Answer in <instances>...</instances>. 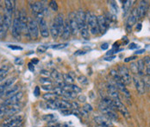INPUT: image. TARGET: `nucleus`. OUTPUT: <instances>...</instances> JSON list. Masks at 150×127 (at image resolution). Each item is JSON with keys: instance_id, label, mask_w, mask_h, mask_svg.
Instances as JSON below:
<instances>
[{"instance_id": "obj_1", "label": "nucleus", "mask_w": 150, "mask_h": 127, "mask_svg": "<svg viewBox=\"0 0 150 127\" xmlns=\"http://www.w3.org/2000/svg\"><path fill=\"white\" fill-rule=\"evenodd\" d=\"M76 20L78 23L79 31L80 33L81 36L86 39H90V31L86 23V12L82 10H79L76 12Z\"/></svg>"}, {"instance_id": "obj_2", "label": "nucleus", "mask_w": 150, "mask_h": 127, "mask_svg": "<svg viewBox=\"0 0 150 127\" xmlns=\"http://www.w3.org/2000/svg\"><path fill=\"white\" fill-rule=\"evenodd\" d=\"M86 23L89 29V31L92 35H98L99 33L98 24V16L92 12H86Z\"/></svg>"}, {"instance_id": "obj_3", "label": "nucleus", "mask_w": 150, "mask_h": 127, "mask_svg": "<svg viewBox=\"0 0 150 127\" xmlns=\"http://www.w3.org/2000/svg\"><path fill=\"white\" fill-rule=\"evenodd\" d=\"M20 24H21V29H22V34L28 39H30V31H29V17L27 16L26 12L24 11H21L18 14Z\"/></svg>"}, {"instance_id": "obj_4", "label": "nucleus", "mask_w": 150, "mask_h": 127, "mask_svg": "<svg viewBox=\"0 0 150 127\" xmlns=\"http://www.w3.org/2000/svg\"><path fill=\"white\" fill-rule=\"evenodd\" d=\"M23 117L21 115H13L6 118L2 124V127H19L22 126Z\"/></svg>"}, {"instance_id": "obj_5", "label": "nucleus", "mask_w": 150, "mask_h": 127, "mask_svg": "<svg viewBox=\"0 0 150 127\" xmlns=\"http://www.w3.org/2000/svg\"><path fill=\"white\" fill-rule=\"evenodd\" d=\"M99 110L104 114V116L106 117L107 118H109L110 121H117L118 120V115L117 114L116 111L110 108L105 104L101 103L99 105Z\"/></svg>"}, {"instance_id": "obj_6", "label": "nucleus", "mask_w": 150, "mask_h": 127, "mask_svg": "<svg viewBox=\"0 0 150 127\" xmlns=\"http://www.w3.org/2000/svg\"><path fill=\"white\" fill-rule=\"evenodd\" d=\"M120 79L124 85H129L131 80H132V76L130 74V72L129 70V68L125 66H119L118 67V70H117Z\"/></svg>"}, {"instance_id": "obj_7", "label": "nucleus", "mask_w": 150, "mask_h": 127, "mask_svg": "<svg viewBox=\"0 0 150 127\" xmlns=\"http://www.w3.org/2000/svg\"><path fill=\"white\" fill-rule=\"evenodd\" d=\"M29 31H30V38L36 39L39 36L40 34V30H39V25L37 23V21L33 19V18H29Z\"/></svg>"}, {"instance_id": "obj_8", "label": "nucleus", "mask_w": 150, "mask_h": 127, "mask_svg": "<svg viewBox=\"0 0 150 127\" xmlns=\"http://www.w3.org/2000/svg\"><path fill=\"white\" fill-rule=\"evenodd\" d=\"M37 23L39 25V30L41 35L44 38H47L50 35L49 29L47 27V23L43 16H37Z\"/></svg>"}, {"instance_id": "obj_9", "label": "nucleus", "mask_w": 150, "mask_h": 127, "mask_svg": "<svg viewBox=\"0 0 150 127\" xmlns=\"http://www.w3.org/2000/svg\"><path fill=\"white\" fill-rule=\"evenodd\" d=\"M32 12L37 16H43L45 13V7L41 2H32L30 4Z\"/></svg>"}, {"instance_id": "obj_10", "label": "nucleus", "mask_w": 150, "mask_h": 127, "mask_svg": "<svg viewBox=\"0 0 150 127\" xmlns=\"http://www.w3.org/2000/svg\"><path fill=\"white\" fill-rule=\"evenodd\" d=\"M23 95V93L22 91H18L14 95L7 98L1 105L2 106H12V105L18 104L20 102V100L22 99Z\"/></svg>"}, {"instance_id": "obj_11", "label": "nucleus", "mask_w": 150, "mask_h": 127, "mask_svg": "<svg viewBox=\"0 0 150 127\" xmlns=\"http://www.w3.org/2000/svg\"><path fill=\"white\" fill-rule=\"evenodd\" d=\"M138 18V13H137V8H135L132 10V11L130 12L129 16L128 17L127 20V24H126V30L128 32H131L132 27L135 25L137 22Z\"/></svg>"}, {"instance_id": "obj_12", "label": "nucleus", "mask_w": 150, "mask_h": 127, "mask_svg": "<svg viewBox=\"0 0 150 127\" xmlns=\"http://www.w3.org/2000/svg\"><path fill=\"white\" fill-rule=\"evenodd\" d=\"M12 35L16 40H20L22 36V29H21V24L19 21L18 16H16L12 23Z\"/></svg>"}, {"instance_id": "obj_13", "label": "nucleus", "mask_w": 150, "mask_h": 127, "mask_svg": "<svg viewBox=\"0 0 150 127\" xmlns=\"http://www.w3.org/2000/svg\"><path fill=\"white\" fill-rule=\"evenodd\" d=\"M114 101H115V104H116V109L119 111L127 120H129L131 118V117H130V113H129V110L127 109V107L122 103L120 99H117V100H114Z\"/></svg>"}, {"instance_id": "obj_14", "label": "nucleus", "mask_w": 150, "mask_h": 127, "mask_svg": "<svg viewBox=\"0 0 150 127\" xmlns=\"http://www.w3.org/2000/svg\"><path fill=\"white\" fill-rule=\"evenodd\" d=\"M68 23L69 26L72 31V35H77L79 32V27H78V23L76 20V13L75 12H71L68 15Z\"/></svg>"}, {"instance_id": "obj_15", "label": "nucleus", "mask_w": 150, "mask_h": 127, "mask_svg": "<svg viewBox=\"0 0 150 127\" xmlns=\"http://www.w3.org/2000/svg\"><path fill=\"white\" fill-rule=\"evenodd\" d=\"M132 79H133V82L135 84V89L137 90V92L140 94H143L145 93V87H146L144 80L142 79L140 76H137V75H134Z\"/></svg>"}, {"instance_id": "obj_16", "label": "nucleus", "mask_w": 150, "mask_h": 127, "mask_svg": "<svg viewBox=\"0 0 150 127\" xmlns=\"http://www.w3.org/2000/svg\"><path fill=\"white\" fill-rule=\"evenodd\" d=\"M4 14H3V21H4V24L5 29L8 31V29L10 28V26L12 24V15L14 11H6L4 10Z\"/></svg>"}, {"instance_id": "obj_17", "label": "nucleus", "mask_w": 150, "mask_h": 127, "mask_svg": "<svg viewBox=\"0 0 150 127\" xmlns=\"http://www.w3.org/2000/svg\"><path fill=\"white\" fill-rule=\"evenodd\" d=\"M94 121L102 127H111L112 126V121H110L109 118H107L105 116H96L94 118Z\"/></svg>"}, {"instance_id": "obj_18", "label": "nucleus", "mask_w": 150, "mask_h": 127, "mask_svg": "<svg viewBox=\"0 0 150 127\" xmlns=\"http://www.w3.org/2000/svg\"><path fill=\"white\" fill-rule=\"evenodd\" d=\"M149 8V4L147 1H141L138 7H137V13H138V18L142 19L143 18L148 11Z\"/></svg>"}, {"instance_id": "obj_19", "label": "nucleus", "mask_w": 150, "mask_h": 127, "mask_svg": "<svg viewBox=\"0 0 150 127\" xmlns=\"http://www.w3.org/2000/svg\"><path fill=\"white\" fill-rule=\"evenodd\" d=\"M107 89H108V94L110 97V99L117 100V99H120L119 98V94L117 91V88L116 87V85H112V84H109L107 86Z\"/></svg>"}, {"instance_id": "obj_20", "label": "nucleus", "mask_w": 150, "mask_h": 127, "mask_svg": "<svg viewBox=\"0 0 150 127\" xmlns=\"http://www.w3.org/2000/svg\"><path fill=\"white\" fill-rule=\"evenodd\" d=\"M16 80V77H11L8 79L3 80L2 82H0V91L4 92L7 88H9L10 87H11L14 82Z\"/></svg>"}, {"instance_id": "obj_21", "label": "nucleus", "mask_w": 150, "mask_h": 127, "mask_svg": "<svg viewBox=\"0 0 150 127\" xmlns=\"http://www.w3.org/2000/svg\"><path fill=\"white\" fill-rule=\"evenodd\" d=\"M98 24L99 32L102 34H105L107 31V28H108V23L105 20V16H98Z\"/></svg>"}, {"instance_id": "obj_22", "label": "nucleus", "mask_w": 150, "mask_h": 127, "mask_svg": "<svg viewBox=\"0 0 150 127\" xmlns=\"http://www.w3.org/2000/svg\"><path fill=\"white\" fill-rule=\"evenodd\" d=\"M53 23L57 26V28H58L59 31H60V35H61L62 30H63V27H64V23H65V20H64V17H63V14H61V13H60V14H58L57 16L54 17Z\"/></svg>"}, {"instance_id": "obj_23", "label": "nucleus", "mask_w": 150, "mask_h": 127, "mask_svg": "<svg viewBox=\"0 0 150 127\" xmlns=\"http://www.w3.org/2000/svg\"><path fill=\"white\" fill-rule=\"evenodd\" d=\"M72 35V31H71V29H70V26H69L68 20H65L64 27H63L62 33H61L62 39L67 40V39H68V38L70 37V35Z\"/></svg>"}, {"instance_id": "obj_24", "label": "nucleus", "mask_w": 150, "mask_h": 127, "mask_svg": "<svg viewBox=\"0 0 150 127\" xmlns=\"http://www.w3.org/2000/svg\"><path fill=\"white\" fill-rule=\"evenodd\" d=\"M51 77L54 79V80L57 83V85L60 87V85H62L64 83V80H63V76L62 74L59 73L57 70L54 69L51 73Z\"/></svg>"}, {"instance_id": "obj_25", "label": "nucleus", "mask_w": 150, "mask_h": 127, "mask_svg": "<svg viewBox=\"0 0 150 127\" xmlns=\"http://www.w3.org/2000/svg\"><path fill=\"white\" fill-rule=\"evenodd\" d=\"M18 90H19V85H14L13 87L11 86L4 92V96L3 97H6V99H7V98H9V97L14 95L15 94H16L18 92Z\"/></svg>"}, {"instance_id": "obj_26", "label": "nucleus", "mask_w": 150, "mask_h": 127, "mask_svg": "<svg viewBox=\"0 0 150 127\" xmlns=\"http://www.w3.org/2000/svg\"><path fill=\"white\" fill-rule=\"evenodd\" d=\"M116 87H117V88L118 90H120L121 92L123 94V95L125 96V97H127V98H130V97H131L129 91L127 89V87H125V85H124L122 81H117V82H116Z\"/></svg>"}, {"instance_id": "obj_27", "label": "nucleus", "mask_w": 150, "mask_h": 127, "mask_svg": "<svg viewBox=\"0 0 150 127\" xmlns=\"http://www.w3.org/2000/svg\"><path fill=\"white\" fill-rule=\"evenodd\" d=\"M137 71H138V75L143 76L145 74V63L143 59H139L137 62Z\"/></svg>"}, {"instance_id": "obj_28", "label": "nucleus", "mask_w": 150, "mask_h": 127, "mask_svg": "<svg viewBox=\"0 0 150 127\" xmlns=\"http://www.w3.org/2000/svg\"><path fill=\"white\" fill-rule=\"evenodd\" d=\"M42 98L47 100V102H49V101H54V100H58V99H59V96L57 95V94H55L54 92L52 93V92H47V93H46L44 94L43 95H42Z\"/></svg>"}, {"instance_id": "obj_29", "label": "nucleus", "mask_w": 150, "mask_h": 127, "mask_svg": "<svg viewBox=\"0 0 150 127\" xmlns=\"http://www.w3.org/2000/svg\"><path fill=\"white\" fill-rule=\"evenodd\" d=\"M9 70H10V67L8 65H3L0 67V82L4 80L6 75L9 73Z\"/></svg>"}, {"instance_id": "obj_30", "label": "nucleus", "mask_w": 150, "mask_h": 127, "mask_svg": "<svg viewBox=\"0 0 150 127\" xmlns=\"http://www.w3.org/2000/svg\"><path fill=\"white\" fill-rule=\"evenodd\" d=\"M49 33H50L51 36L54 39H57L58 36L60 35V31H59V29L57 28V26L54 23L51 24V27H50V30H49Z\"/></svg>"}, {"instance_id": "obj_31", "label": "nucleus", "mask_w": 150, "mask_h": 127, "mask_svg": "<svg viewBox=\"0 0 150 127\" xmlns=\"http://www.w3.org/2000/svg\"><path fill=\"white\" fill-rule=\"evenodd\" d=\"M7 34V30L4 27V21H3V15L0 14V39H3L5 37Z\"/></svg>"}, {"instance_id": "obj_32", "label": "nucleus", "mask_w": 150, "mask_h": 127, "mask_svg": "<svg viewBox=\"0 0 150 127\" xmlns=\"http://www.w3.org/2000/svg\"><path fill=\"white\" fill-rule=\"evenodd\" d=\"M14 8H15V1H11V0L4 1V10L14 11Z\"/></svg>"}, {"instance_id": "obj_33", "label": "nucleus", "mask_w": 150, "mask_h": 127, "mask_svg": "<svg viewBox=\"0 0 150 127\" xmlns=\"http://www.w3.org/2000/svg\"><path fill=\"white\" fill-rule=\"evenodd\" d=\"M133 4V1H130V0H127V1H123V4H122V9H123V13L124 15H126L129 11L130 10V7Z\"/></svg>"}, {"instance_id": "obj_34", "label": "nucleus", "mask_w": 150, "mask_h": 127, "mask_svg": "<svg viewBox=\"0 0 150 127\" xmlns=\"http://www.w3.org/2000/svg\"><path fill=\"white\" fill-rule=\"evenodd\" d=\"M144 63H145V71H146V75L150 76V56H145L143 58Z\"/></svg>"}, {"instance_id": "obj_35", "label": "nucleus", "mask_w": 150, "mask_h": 127, "mask_svg": "<svg viewBox=\"0 0 150 127\" xmlns=\"http://www.w3.org/2000/svg\"><path fill=\"white\" fill-rule=\"evenodd\" d=\"M62 76H63V80H64V82L66 84H68V85L74 84V78L69 74H63Z\"/></svg>"}, {"instance_id": "obj_36", "label": "nucleus", "mask_w": 150, "mask_h": 127, "mask_svg": "<svg viewBox=\"0 0 150 127\" xmlns=\"http://www.w3.org/2000/svg\"><path fill=\"white\" fill-rule=\"evenodd\" d=\"M8 106H0V120L4 118H7Z\"/></svg>"}, {"instance_id": "obj_37", "label": "nucleus", "mask_w": 150, "mask_h": 127, "mask_svg": "<svg viewBox=\"0 0 150 127\" xmlns=\"http://www.w3.org/2000/svg\"><path fill=\"white\" fill-rule=\"evenodd\" d=\"M110 76L113 78V79L115 80V82H117V81H122L120 79V76H119V74H118V72H117V70H115V69H112V70H110Z\"/></svg>"}, {"instance_id": "obj_38", "label": "nucleus", "mask_w": 150, "mask_h": 127, "mask_svg": "<svg viewBox=\"0 0 150 127\" xmlns=\"http://www.w3.org/2000/svg\"><path fill=\"white\" fill-rule=\"evenodd\" d=\"M42 118L46 122H51L55 119V116L54 114H45L42 117Z\"/></svg>"}, {"instance_id": "obj_39", "label": "nucleus", "mask_w": 150, "mask_h": 127, "mask_svg": "<svg viewBox=\"0 0 150 127\" xmlns=\"http://www.w3.org/2000/svg\"><path fill=\"white\" fill-rule=\"evenodd\" d=\"M47 48H48V46L46 45V44L40 45V46H38L37 48H36V52L39 53V54H43V53H45L46 51L47 50Z\"/></svg>"}, {"instance_id": "obj_40", "label": "nucleus", "mask_w": 150, "mask_h": 127, "mask_svg": "<svg viewBox=\"0 0 150 127\" xmlns=\"http://www.w3.org/2000/svg\"><path fill=\"white\" fill-rule=\"evenodd\" d=\"M78 80H79V82L81 83L82 85H86V84H88V82H89L87 78H86V76H84V75L79 76V77H78Z\"/></svg>"}, {"instance_id": "obj_41", "label": "nucleus", "mask_w": 150, "mask_h": 127, "mask_svg": "<svg viewBox=\"0 0 150 127\" xmlns=\"http://www.w3.org/2000/svg\"><path fill=\"white\" fill-rule=\"evenodd\" d=\"M49 7L54 11H58V4L55 1H50L49 2Z\"/></svg>"}, {"instance_id": "obj_42", "label": "nucleus", "mask_w": 150, "mask_h": 127, "mask_svg": "<svg viewBox=\"0 0 150 127\" xmlns=\"http://www.w3.org/2000/svg\"><path fill=\"white\" fill-rule=\"evenodd\" d=\"M67 45H68L67 43H59V44H54V45H53L52 48H54V49H62V48H66Z\"/></svg>"}, {"instance_id": "obj_43", "label": "nucleus", "mask_w": 150, "mask_h": 127, "mask_svg": "<svg viewBox=\"0 0 150 127\" xmlns=\"http://www.w3.org/2000/svg\"><path fill=\"white\" fill-rule=\"evenodd\" d=\"M40 82H41L42 85H52L51 79H49L48 78H46V77L41 78V79H40Z\"/></svg>"}, {"instance_id": "obj_44", "label": "nucleus", "mask_w": 150, "mask_h": 127, "mask_svg": "<svg viewBox=\"0 0 150 127\" xmlns=\"http://www.w3.org/2000/svg\"><path fill=\"white\" fill-rule=\"evenodd\" d=\"M42 88L45 91H51V90H54V87H53L52 85H42Z\"/></svg>"}, {"instance_id": "obj_45", "label": "nucleus", "mask_w": 150, "mask_h": 127, "mask_svg": "<svg viewBox=\"0 0 150 127\" xmlns=\"http://www.w3.org/2000/svg\"><path fill=\"white\" fill-rule=\"evenodd\" d=\"M130 71L134 74H136L138 73L137 71V64L135 63H131V66H130Z\"/></svg>"}, {"instance_id": "obj_46", "label": "nucleus", "mask_w": 150, "mask_h": 127, "mask_svg": "<svg viewBox=\"0 0 150 127\" xmlns=\"http://www.w3.org/2000/svg\"><path fill=\"white\" fill-rule=\"evenodd\" d=\"M84 110H86V111H92V108H91V105H89V104H86L85 106H84V108H83Z\"/></svg>"}, {"instance_id": "obj_47", "label": "nucleus", "mask_w": 150, "mask_h": 127, "mask_svg": "<svg viewBox=\"0 0 150 127\" xmlns=\"http://www.w3.org/2000/svg\"><path fill=\"white\" fill-rule=\"evenodd\" d=\"M34 94L36 97L40 95V88H39V87H35V88L34 90Z\"/></svg>"}, {"instance_id": "obj_48", "label": "nucleus", "mask_w": 150, "mask_h": 127, "mask_svg": "<svg viewBox=\"0 0 150 127\" xmlns=\"http://www.w3.org/2000/svg\"><path fill=\"white\" fill-rule=\"evenodd\" d=\"M9 48L11 49H15V50H22L23 48L20 46H14V45H9Z\"/></svg>"}, {"instance_id": "obj_49", "label": "nucleus", "mask_w": 150, "mask_h": 127, "mask_svg": "<svg viewBox=\"0 0 150 127\" xmlns=\"http://www.w3.org/2000/svg\"><path fill=\"white\" fill-rule=\"evenodd\" d=\"M136 59V56H131V57H129V58H126L125 59V62H130V61H133V60H135Z\"/></svg>"}, {"instance_id": "obj_50", "label": "nucleus", "mask_w": 150, "mask_h": 127, "mask_svg": "<svg viewBox=\"0 0 150 127\" xmlns=\"http://www.w3.org/2000/svg\"><path fill=\"white\" fill-rule=\"evenodd\" d=\"M137 47H138V46H137V44H135V43H130V44H129V49H135V48H136Z\"/></svg>"}, {"instance_id": "obj_51", "label": "nucleus", "mask_w": 150, "mask_h": 127, "mask_svg": "<svg viewBox=\"0 0 150 127\" xmlns=\"http://www.w3.org/2000/svg\"><path fill=\"white\" fill-rule=\"evenodd\" d=\"M86 51H82V50H79V51H77V52H75L74 55H84V54H86Z\"/></svg>"}, {"instance_id": "obj_52", "label": "nucleus", "mask_w": 150, "mask_h": 127, "mask_svg": "<svg viewBox=\"0 0 150 127\" xmlns=\"http://www.w3.org/2000/svg\"><path fill=\"white\" fill-rule=\"evenodd\" d=\"M15 63L17 64V65H22V64L23 63V62L21 60V59H19V58H16L15 60Z\"/></svg>"}, {"instance_id": "obj_53", "label": "nucleus", "mask_w": 150, "mask_h": 127, "mask_svg": "<svg viewBox=\"0 0 150 127\" xmlns=\"http://www.w3.org/2000/svg\"><path fill=\"white\" fill-rule=\"evenodd\" d=\"M29 69H30V71H34L35 70V67H34V64L32 63V62H30L29 63Z\"/></svg>"}, {"instance_id": "obj_54", "label": "nucleus", "mask_w": 150, "mask_h": 127, "mask_svg": "<svg viewBox=\"0 0 150 127\" xmlns=\"http://www.w3.org/2000/svg\"><path fill=\"white\" fill-rule=\"evenodd\" d=\"M109 48V45H108V43H103L102 45H101V48L103 49V50H106L107 48Z\"/></svg>"}, {"instance_id": "obj_55", "label": "nucleus", "mask_w": 150, "mask_h": 127, "mask_svg": "<svg viewBox=\"0 0 150 127\" xmlns=\"http://www.w3.org/2000/svg\"><path fill=\"white\" fill-rule=\"evenodd\" d=\"M141 30H142V23H137V25H136V31H141Z\"/></svg>"}, {"instance_id": "obj_56", "label": "nucleus", "mask_w": 150, "mask_h": 127, "mask_svg": "<svg viewBox=\"0 0 150 127\" xmlns=\"http://www.w3.org/2000/svg\"><path fill=\"white\" fill-rule=\"evenodd\" d=\"M41 74H42V75H43V76H45L46 78H47V76L49 75V74H48V72H47V71H45V70H42Z\"/></svg>"}, {"instance_id": "obj_57", "label": "nucleus", "mask_w": 150, "mask_h": 127, "mask_svg": "<svg viewBox=\"0 0 150 127\" xmlns=\"http://www.w3.org/2000/svg\"><path fill=\"white\" fill-rule=\"evenodd\" d=\"M61 112L62 113H66L65 115H69L71 113V111H69V110H61Z\"/></svg>"}, {"instance_id": "obj_58", "label": "nucleus", "mask_w": 150, "mask_h": 127, "mask_svg": "<svg viewBox=\"0 0 150 127\" xmlns=\"http://www.w3.org/2000/svg\"><path fill=\"white\" fill-rule=\"evenodd\" d=\"M115 58V56L113 55V56H110V57H105V61H111V60H113Z\"/></svg>"}, {"instance_id": "obj_59", "label": "nucleus", "mask_w": 150, "mask_h": 127, "mask_svg": "<svg viewBox=\"0 0 150 127\" xmlns=\"http://www.w3.org/2000/svg\"><path fill=\"white\" fill-rule=\"evenodd\" d=\"M143 52H145V50H144V49H141V50H138V51H136V52H135V54L139 55V54H142Z\"/></svg>"}, {"instance_id": "obj_60", "label": "nucleus", "mask_w": 150, "mask_h": 127, "mask_svg": "<svg viewBox=\"0 0 150 127\" xmlns=\"http://www.w3.org/2000/svg\"><path fill=\"white\" fill-rule=\"evenodd\" d=\"M79 99H80V101H83L82 99H86V97L85 96H83V97L81 96V97H79Z\"/></svg>"}, {"instance_id": "obj_61", "label": "nucleus", "mask_w": 150, "mask_h": 127, "mask_svg": "<svg viewBox=\"0 0 150 127\" xmlns=\"http://www.w3.org/2000/svg\"><path fill=\"white\" fill-rule=\"evenodd\" d=\"M38 62V60H32V63L33 64H35Z\"/></svg>"}, {"instance_id": "obj_62", "label": "nucleus", "mask_w": 150, "mask_h": 127, "mask_svg": "<svg viewBox=\"0 0 150 127\" xmlns=\"http://www.w3.org/2000/svg\"><path fill=\"white\" fill-rule=\"evenodd\" d=\"M4 96V92L3 91H0V99Z\"/></svg>"}, {"instance_id": "obj_63", "label": "nucleus", "mask_w": 150, "mask_h": 127, "mask_svg": "<svg viewBox=\"0 0 150 127\" xmlns=\"http://www.w3.org/2000/svg\"><path fill=\"white\" fill-rule=\"evenodd\" d=\"M19 127H22V126H19Z\"/></svg>"}, {"instance_id": "obj_64", "label": "nucleus", "mask_w": 150, "mask_h": 127, "mask_svg": "<svg viewBox=\"0 0 150 127\" xmlns=\"http://www.w3.org/2000/svg\"><path fill=\"white\" fill-rule=\"evenodd\" d=\"M99 127H102V126H99Z\"/></svg>"}]
</instances>
